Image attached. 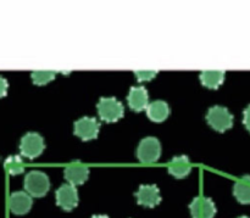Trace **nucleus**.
Segmentation results:
<instances>
[{
	"label": "nucleus",
	"mask_w": 250,
	"mask_h": 218,
	"mask_svg": "<svg viewBox=\"0 0 250 218\" xmlns=\"http://www.w3.org/2000/svg\"><path fill=\"white\" fill-rule=\"evenodd\" d=\"M189 211L192 218H214L217 210L210 198L198 197L190 202Z\"/></svg>",
	"instance_id": "10"
},
{
	"label": "nucleus",
	"mask_w": 250,
	"mask_h": 218,
	"mask_svg": "<svg viewBox=\"0 0 250 218\" xmlns=\"http://www.w3.org/2000/svg\"><path fill=\"white\" fill-rule=\"evenodd\" d=\"M207 121L210 127L220 133L229 131L233 126V116L227 107L221 106V105H215L210 107L207 114Z\"/></svg>",
	"instance_id": "3"
},
{
	"label": "nucleus",
	"mask_w": 250,
	"mask_h": 218,
	"mask_svg": "<svg viewBox=\"0 0 250 218\" xmlns=\"http://www.w3.org/2000/svg\"><path fill=\"white\" fill-rule=\"evenodd\" d=\"M19 148L22 156L29 159V160H33L42 155L45 149V144H44V139L41 134L36 133V132H28L21 138Z\"/></svg>",
	"instance_id": "4"
},
{
	"label": "nucleus",
	"mask_w": 250,
	"mask_h": 218,
	"mask_svg": "<svg viewBox=\"0 0 250 218\" xmlns=\"http://www.w3.org/2000/svg\"><path fill=\"white\" fill-rule=\"evenodd\" d=\"M226 72L222 70H205L200 73L203 85L209 89H217L224 83Z\"/></svg>",
	"instance_id": "15"
},
{
	"label": "nucleus",
	"mask_w": 250,
	"mask_h": 218,
	"mask_svg": "<svg viewBox=\"0 0 250 218\" xmlns=\"http://www.w3.org/2000/svg\"><path fill=\"white\" fill-rule=\"evenodd\" d=\"M4 167L6 172L11 176L21 175V173L24 172V163L22 161L21 156L19 155H10L5 160Z\"/></svg>",
	"instance_id": "17"
},
{
	"label": "nucleus",
	"mask_w": 250,
	"mask_h": 218,
	"mask_svg": "<svg viewBox=\"0 0 250 218\" xmlns=\"http://www.w3.org/2000/svg\"><path fill=\"white\" fill-rule=\"evenodd\" d=\"M158 72V70H136L134 71V76H136L139 82H149V80L156 77Z\"/></svg>",
	"instance_id": "19"
},
{
	"label": "nucleus",
	"mask_w": 250,
	"mask_h": 218,
	"mask_svg": "<svg viewBox=\"0 0 250 218\" xmlns=\"http://www.w3.org/2000/svg\"><path fill=\"white\" fill-rule=\"evenodd\" d=\"M127 102L133 111H144L149 105L148 90L143 85H134L129 89L128 95H127Z\"/></svg>",
	"instance_id": "12"
},
{
	"label": "nucleus",
	"mask_w": 250,
	"mask_h": 218,
	"mask_svg": "<svg viewBox=\"0 0 250 218\" xmlns=\"http://www.w3.org/2000/svg\"><path fill=\"white\" fill-rule=\"evenodd\" d=\"M233 195L239 204L250 205V176H244L234 183Z\"/></svg>",
	"instance_id": "16"
},
{
	"label": "nucleus",
	"mask_w": 250,
	"mask_h": 218,
	"mask_svg": "<svg viewBox=\"0 0 250 218\" xmlns=\"http://www.w3.org/2000/svg\"><path fill=\"white\" fill-rule=\"evenodd\" d=\"M97 110L100 119L109 123L119 121L124 117L125 114V107L122 102L114 97L100 98L97 104Z\"/></svg>",
	"instance_id": "2"
},
{
	"label": "nucleus",
	"mask_w": 250,
	"mask_h": 218,
	"mask_svg": "<svg viewBox=\"0 0 250 218\" xmlns=\"http://www.w3.org/2000/svg\"><path fill=\"white\" fill-rule=\"evenodd\" d=\"M137 200V204L141 206L153 209L158 206L161 202L160 190L154 184H143L138 188V190L134 194Z\"/></svg>",
	"instance_id": "8"
},
{
	"label": "nucleus",
	"mask_w": 250,
	"mask_h": 218,
	"mask_svg": "<svg viewBox=\"0 0 250 218\" xmlns=\"http://www.w3.org/2000/svg\"><path fill=\"white\" fill-rule=\"evenodd\" d=\"M7 90H9V82H7L6 78L0 75V99L6 97Z\"/></svg>",
	"instance_id": "20"
},
{
	"label": "nucleus",
	"mask_w": 250,
	"mask_h": 218,
	"mask_svg": "<svg viewBox=\"0 0 250 218\" xmlns=\"http://www.w3.org/2000/svg\"><path fill=\"white\" fill-rule=\"evenodd\" d=\"M56 198V205L60 207L63 211H72L77 207L78 201H80V197H78L77 188L75 185H71L68 183L60 185L55 193Z\"/></svg>",
	"instance_id": "6"
},
{
	"label": "nucleus",
	"mask_w": 250,
	"mask_h": 218,
	"mask_svg": "<svg viewBox=\"0 0 250 218\" xmlns=\"http://www.w3.org/2000/svg\"><path fill=\"white\" fill-rule=\"evenodd\" d=\"M63 177L68 184L77 185L83 184L89 177V168L81 162H72L63 171Z\"/></svg>",
	"instance_id": "11"
},
{
	"label": "nucleus",
	"mask_w": 250,
	"mask_h": 218,
	"mask_svg": "<svg viewBox=\"0 0 250 218\" xmlns=\"http://www.w3.org/2000/svg\"><path fill=\"white\" fill-rule=\"evenodd\" d=\"M24 192L32 198H43L50 189V180L48 176L41 171H31L23 180Z\"/></svg>",
	"instance_id": "1"
},
{
	"label": "nucleus",
	"mask_w": 250,
	"mask_h": 218,
	"mask_svg": "<svg viewBox=\"0 0 250 218\" xmlns=\"http://www.w3.org/2000/svg\"><path fill=\"white\" fill-rule=\"evenodd\" d=\"M90 218H109V217L105 216V215H95V216H93Z\"/></svg>",
	"instance_id": "22"
},
{
	"label": "nucleus",
	"mask_w": 250,
	"mask_h": 218,
	"mask_svg": "<svg viewBox=\"0 0 250 218\" xmlns=\"http://www.w3.org/2000/svg\"><path fill=\"white\" fill-rule=\"evenodd\" d=\"M31 78L32 82L36 85H45L55 78V72L48 70L33 71V72L31 73Z\"/></svg>",
	"instance_id": "18"
},
{
	"label": "nucleus",
	"mask_w": 250,
	"mask_h": 218,
	"mask_svg": "<svg viewBox=\"0 0 250 218\" xmlns=\"http://www.w3.org/2000/svg\"><path fill=\"white\" fill-rule=\"evenodd\" d=\"M100 129V123L97 119L90 116L81 117L80 119L75 122L73 124V132L78 138L82 140L88 141L93 140L98 137Z\"/></svg>",
	"instance_id": "7"
},
{
	"label": "nucleus",
	"mask_w": 250,
	"mask_h": 218,
	"mask_svg": "<svg viewBox=\"0 0 250 218\" xmlns=\"http://www.w3.org/2000/svg\"><path fill=\"white\" fill-rule=\"evenodd\" d=\"M243 123L250 133V104L246 107V109H244L243 111Z\"/></svg>",
	"instance_id": "21"
},
{
	"label": "nucleus",
	"mask_w": 250,
	"mask_h": 218,
	"mask_svg": "<svg viewBox=\"0 0 250 218\" xmlns=\"http://www.w3.org/2000/svg\"><path fill=\"white\" fill-rule=\"evenodd\" d=\"M146 111L149 119L156 122V123H160V122L165 121L170 115V106L164 100H155L153 102H149Z\"/></svg>",
	"instance_id": "13"
},
{
	"label": "nucleus",
	"mask_w": 250,
	"mask_h": 218,
	"mask_svg": "<svg viewBox=\"0 0 250 218\" xmlns=\"http://www.w3.org/2000/svg\"><path fill=\"white\" fill-rule=\"evenodd\" d=\"M167 170L168 173L175 178H185L192 171V165H190V161L187 156L181 155L176 156L170 161Z\"/></svg>",
	"instance_id": "14"
},
{
	"label": "nucleus",
	"mask_w": 250,
	"mask_h": 218,
	"mask_svg": "<svg viewBox=\"0 0 250 218\" xmlns=\"http://www.w3.org/2000/svg\"><path fill=\"white\" fill-rule=\"evenodd\" d=\"M33 205V199L31 195L22 190L11 193L9 198V209L10 211L17 216H23L28 214Z\"/></svg>",
	"instance_id": "9"
},
{
	"label": "nucleus",
	"mask_w": 250,
	"mask_h": 218,
	"mask_svg": "<svg viewBox=\"0 0 250 218\" xmlns=\"http://www.w3.org/2000/svg\"><path fill=\"white\" fill-rule=\"evenodd\" d=\"M238 218H250V217H248V216H241V217H238Z\"/></svg>",
	"instance_id": "23"
},
{
	"label": "nucleus",
	"mask_w": 250,
	"mask_h": 218,
	"mask_svg": "<svg viewBox=\"0 0 250 218\" xmlns=\"http://www.w3.org/2000/svg\"><path fill=\"white\" fill-rule=\"evenodd\" d=\"M137 159L143 163H153L160 159L161 144L155 137H146L142 139L137 148Z\"/></svg>",
	"instance_id": "5"
}]
</instances>
